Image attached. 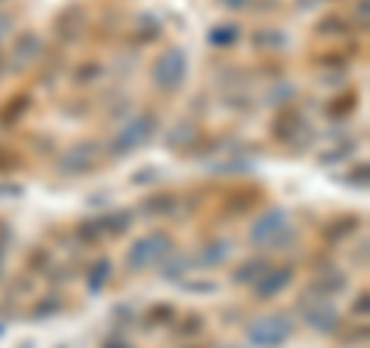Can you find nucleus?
Masks as SVG:
<instances>
[{"label": "nucleus", "mask_w": 370, "mask_h": 348, "mask_svg": "<svg viewBox=\"0 0 370 348\" xmlns=\"http://www.w3.org/2000/svg\"><path fill=\"white\" fill-rule=\"evenodd\" d=\"M287 336H290V321L287 317H275V321H263V324L250 327V342L263 345V348H278Z\"/></svg>", "instance_id": "f257e3e1"}, {"label": "nucleus", "mask_w": 370, "mask_h": 348, "mask_svg": "<svg viewBox=\"0 0 370 348\" xmlns=\"http://www.w3.org/2000/svg\"><path fill=\"white\" fill-rule=\"evenodd\" d=\"M164 247H166V241L164 238H145V241H139L136 243V250L130 253V265H136V268H142L148 259L152 256H157V253H164Z\"/></svg>", "instance_id": "f03ea898"}, {"label": "nucleus", "mask_w": 370, "mask_h": 348, "mask_svg": "<svg viewBox=\"0 0 370 348\" xmlns=\"http://www.w3.org/2000/svg\"><path fill=\"white\" fill-rule=\"evenodd\" d=\"M179 74H182L179 53H170V56H164V59H161V65H157V80H161L164 87H173V83L179 80Z\"/></svg>", "instance_id": "7ed1b4c3"}, {"label": "nucleus", "mask_w": 370, "mask_h": 348, "mask_svg": "<svg viewBox=\"0 0 370 348\" xmlns=\"http://www.w3.org/2000/svg\"><path fill=\"white\" fill-rule=\"evenodd\" d=\"M337 312H327V308H324V312H312L309 315V324L314 327V330H321V333H327V330H333V327H337Z\"/></svg>", "instance_id": "20e7f679"}, {"label": "nucleus", "mask_w": 370, "mask_h": 348, "mask_svg": "<svg viewBox=\"0 0 370 348\" xmlns=\"http://www.w3.org/2000/svg\"><path fill=\"white\" fill-rule=\"evenodd\" d=\"M287 280H290V275H287V268H278L275 275H268V278L263 280V284L256 287V293H263V296H272L278 287H281V284H287Z\"/></svg>", "instance_id": "39448f33"}, {"label": "nucleus", "mask_w": 370, "mask_h": 348, "mask_svg": "<svg viewBox=\"0 0 370 348\" xmlns=\"http://www.w3.org/2000/svg\"><path fill=\"white\" fill-rule=\"evenodd\" d=\"M278 225H281V213H268L265 219H263V222H259L256 228H253V241H263V238H268V234H272V231L278 228Z\"/></svg>", "instance_id": "423d86ee"}, {"label": "nucleus", "mask_w": 370, "mask_h": 348, "mask_svg": "<svg viewBox=\"0 0 370 348\" xmlns=\"http://www.w3.org/2000/svg\"><path fill=\"white\" fill-rule=\"evenodd\" d=\"M105 275H108V262H99V265L92 268V275H90V290H99Z\"/></svg>", "instance_id": "0eeeda50"}, {"label": "nucleus", "mask_w": 370, "mask_h": 348, "mask_svg": "<svg viewBox=\"0 0 370 348\" xmlns=\"http://www.w3.org/2000/svg\"><path fill=\"white\" fill-rule=\"evenodd\" d=\"M201 330V321H198V317H191V324H182L179 327V333L185 336V333H198Z\"/></svg>", "instance_id": "6e6552de"}, {"label": "nucleus", "mask_w": 370, "mask_h": 348, "mask_svg": "<svg viewBox=\"0 0 370 348\" xmlns=\"http://www.w3.org/2000/svg\"><path fill=\"white\" fill-rule=\"evenodd\" d=\"M102 348H130V345H127V342H120V339H108Z\"/></svg>", "instance_id": "1a4fd4ad"}]
</instances>
